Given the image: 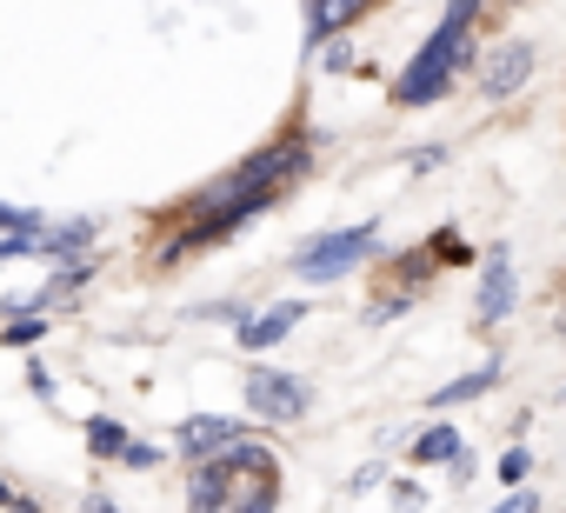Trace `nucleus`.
Returning a JSON list of instances; mask_svg holds the SVG:
<instances>
[{
	"mask_svg": "<svg viewBox=\"0 0 566 513\" xmlns=\"http://www.w3.org/2000/svg\"><path fill=\"white\" fill-rule=\"evenodd\" d=\"M473 8H480V0H453V8H447V21L433 28V41H427V48L413 54V67L394 81V107H427V101L453 81V67H467V54H473V41H467Z\"/></svg>",
	"mask_w": 566,
	"mask_h": 513,
	"instance_id": "1",
	"label": "nucleus"
},
{
	"mask_svg": "<svg viewBox=\"0 0 566 513\" xmlns=\"http://www.w3.org/2000/svg\"><path fill=\"white\" fill-rule=\"evenodd\" d=\"M213 473H220V506H240V513H260L280 500V460L266 447H247V440H227L213 453Z\"/></svg>",
	"mask_w": 566,
	"mask_h": 513,
	"instance_id": "2",
	"label": "nucleus"
},
{
	"mask_svg": "<svg viewBox=\"0 0 566 513\" xmlns=\"http://www.w3.org/2000/svg\"><path fill=\"white\" fill-rule=\"evenodd\" d=\"M374 253V227H347V233H321L314 247H301V281H340Z\"/></svg>",
	"mask_w": 566,
	"mask_h": 513,
	"instance_id": "3",
	"label": "nucleus"
},
{
	"mask_svg": "<svg viewBox=\"0 0 566 513\" xmlns=\"http://www.w3.org/2000/svg\"><path fill=\"white\" fill-rule=\"evenodd\" d=\"M247 407H253L260 420H307L314 387L294 380V374H280V367H253V374H247Z\"/></svg>",
	"mask_w": 566,
	"mask_h": 513,
	"instance_id": "4",
	"label": "nucleus"
},
{
	"mask_svg": "<svg viewBox=\"0 0 566 513\" xmlns=\"http://www.w3.org/2000/svg\"><path fill=\"white\" fill-rule=\"evenodd\" d=\"M526 81H533V48H526V41H506V48L480 67V94H486V101H506V94H520Z\"/></svg>",
	"mask_w": 566,
	"mask_h": 513,
	"instance_id": "5",
	"label": "nucleus"
},
{
	"mask_svg": "<svg viewBox=\"0 0 566 513\" xmlns=\"http://www.w3.org/2000/svg\"><path fill=\"white\" fill-rule=\"evenodd\" d=\"M513 294H520V281H513V253L493 247L486 261H480V321H506V314H513Z\"/></svg>",
	"mask_w": 566,
	"mask_h": 513,
	"instance_id": "6",
	"label": "nucleus"
},
{
	"mask_svg": "<svg viewBox=\"0 0 566 513\" xmlns=\"http://www.w3.org/2000/svg\"><path fill=\"white\" fill-rule=\"evenodd\" d=\"M294 321H301V307H266L260 321H240V347H273V341H287L294 334Z\"/></svg>",
	"mask_w": 566,
	"mask_h": 513,
	"instance_id": "7",
	"label": "nucleus"
},
{
	"mask_svg": "<svg viewBox=\"0 0 566 513\" xmlns=\"http://www.w3.org/2000/svg\"><path fill=\"white\" fill-rule=\"evenodd\" d=\"M227 440H240V420H187L180 427V447L187 453H220Z\"/></svg>",
	"mask_w": 566,
	"mask_h": 513,
	"instance_id": "8",
	"label": "nucleus"
},
{
	"mask_svg": "<svg viewBox=\"0 0 566 513\" xmlns=\"http://www.w3.org/2000/svg\"><path fill=\"white\" fill-rule=\"evenodd\" d=\"M486 387H500V360H486V367H473V374L447 380V387L433 394V407H460V400H473V394H486Z\"/></svg>",
	"mask_w": 566,
	"mask_h": 513,
	"instance_id": "9",
	"label": "nucleus"
},
{
	"mask_svg": "<svg viewBox=\"0 0 566 513\" xmlns=\"http://www.w3.org/2000/svg\"><path fill=\"white\" fill-rule=\"evenodd\" d=\"M413 453H420V460H453V453H460V433H453V427H427V433L413 440Z\"/></svg>",
	"mask_w": 566,
	"mask_h": 513,
	"instance_id": "10",
	"label": "nucleus"
},
{
	"mask_svg": "<svg viewBox=\"0 0 566 513\" xmlns=\"http://www.w3.org/2000/svg\"><path fill=\"white\" fill-rule=\"evenodd\" d=\"M87 240H94V220H74V227H54V233H48L54 253H81Z\"/></svg>",
	"mask_w": 566,
	"mask_h": 513,
	"instance_id": "11",
	"label": "nucleus"
},
{
	"mask_svg": "<svg viewBox=\"0 0 566 513\" xmlns=\"http://www.w3.org/2000/svg\"><path fill=\"white\" fill-rule=\"evenodd\" d=\"M87 447H94V453H127V433H120L114 420H94V427H87Z\"/></svg>",
	"mask_w": 566,
	"mask_h": 513,
	"instance_id": "12",
	"label": "nucleus"
},
{
	"mask_svg": "<svg viewBox=\"0 0 566 513\" xmlns=\"http://www.w3.org/2000/svg\"><path fill=\"white\" fill-rule=\"evenodd\" d=\"M526 467H533V460H526V447H513V453L500 460V480H513V486H520V480H526Z\"/></svg>",
	"mask_w": 566,
	"mask_h": 513,
	"instance_id": "13",
	"label": "nucleus"
},
{
	"mask_svg": "<svg viewBox=\"0 0 566 513\" xmlns=\"http://www.w3.org/2000/svg\"><path fill=\"white\" fill-rule=\"evenodd\" d=\"M41 334H48V321H14V327H8L14 347H28V341H41Z\"/></svg>",
	"mask_w": 566,
	"mask_h": 513,
	"instance_id": "14",
	"label": "nucleus"
},
{
	"mask_svg": "<svg viewBox=\"0 0 566 513\" xmlns=\"http://www.w3.org/2000/svg\"><path fill=\"white\" fill-rule=\"evenodd\" d=\"M0 227H34V213H21V207H0Z\"/></svg>",
	"mask_w": 566,
	"mask_h": 513,
	"instance_id": "15",
	"label": "nucleus"
},
{
	"mask_svg": "<svg viewBox=\"0 0 566 513\" xmlns=\"http://www.w3.org/2000/svg\"><path fill=\"white\" fill-rule=\"evenodd\" d=\"M8 500H14V486H8V480H0V506H8Z\"/></svg>",
	"mask_w": 566,
	"mask_h": 513,
	"instance_id": "16",
	"label": "nucleus"
}]
</instances>
